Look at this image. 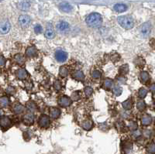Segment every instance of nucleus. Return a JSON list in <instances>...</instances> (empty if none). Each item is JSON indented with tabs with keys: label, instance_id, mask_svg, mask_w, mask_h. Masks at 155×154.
Returning a JSON list of instances; mask_svg holds the SVG:
<instances>
[{
	"label": "nucleus",
	"instance_id": "42",
	"mask_svg": "<svg viewBox=\"0 0 155 154\" xmlns=\"http://www.w3.org/2000/svg\"><path fill=\"white\" fill-rule=\"evenodd\" d=\"M116 81H117L118 84H125L126 81H127V78L124 76H119L117 78H116Z\"/></svg>",
	"mask_w": 155,
	"mask_h": 154
},
{
	"label": "nucleus",
	"instance_id": "29",
	"mask_svg": "<svg viewBox=\"0 0 155 154\" xmlns=\"http://www.w3.org/2000/svg\"><path fill=\"white\" fill-rule=\"evenodd\" d=\"M59 74L61 78H66L68 75V68L66 66H61L59 70Z\"/></svg>",
	"mask_w": 155,
	"mask_h": 154
},
{
	"label": "nucleus",
	"instance_id": "36",
	"mask_svg": "<svg viewBox=\"0 0 155 154\" xmlns=\"http://www.w3.org/2000/svg\"><path fill=\"white\" fill-rule=\"evenodd\" d=\"M127 126H128V129H129L130 131H135V130L137 129V123L136 122H133V121H131L128 123L127 125Z\"/></svg>",
	"mask_w": 155,
	"mask_h": 154
},
{
	"label": "nucleus",
	"instance_id": "50",
	"mask_svg": "<svg viewBox=\"0 0 155 154\" xmlns=\"http://www.w3.org/2000/svg\"><path fill=\"white\" fill-rule=\"evenodd\" d=\"M1 115H2V110L0 109V116H1Z\"/></svg>",
	"mask_w": 155,
	"mask_h": 154
},
{
	"label": "nucleus",
	"instance_id": "49",
	"mask_svg": "<svg viewBox=\"0 0 155 154\" xmlns=\"http://www.w3.org/2000/svg\"><path fill=\"white\" fill-rule=\"evenodd\" d=\"M151 46L155 50V39L151 41Z\"/></svg>",
	"mask_w": 155,
	"mask_h": 154
},
{
	"label": "nucleus",
	"instance_id": "5",
	"mask_svg": "<svg viewBox=\"0 0 155 154\" xmlns=\"http://www.w3.org/2000/svg\"><path fill=\"white\" fill-rule=\"evenodd\" d=\"M54 57H55V59H56L57 61L59 62V63H63V62L67 61V52L64 51V50H58L56 52H55Z\"/></svg>",
	"mask_w": 155,
	"mask_h": 154
},
{
	"label": "nucleus",
	"instance_id": "21",
	"mask_svg": "<svg viewBox=\"0 0 155 154\" xmlns=\"http://www.w3.org/2000/svg\"><path fill=\"white\" fill-rule=\"evenodd\" d=\"M112 85H113V81H112V79L106 78L103 84V87L105 90H109L112 88Z\"/></svg>",
	"mask_w": 155,
	"mask_h": 154
},
{
	"label": "nucleus",
	"instance_id": "10",
	"mask_svg": "<svg viewBox=\"0 0 155 154\" xmlns=\"http://www.w3.org/2000/svg\"><path fill=\"white\" fill-rule=\"evenodd\" d=\"M31 19L27 15H22L19 17V23L22 28H27L30 26Z\"/></svg>",
	"mask_w": 155,
	"mask_h": 154
},
{
	"label": "nucleus",
	"instance_id": "4",
	"mask_svg": "<svg viewBox=\"0 0 155 154\" xmlns=\"http://www.w3.org/2000/svg\"><path fill=\"white\" fill-rule=\"evenodd\" d=\"M58 105L62 107V108H67V107H69L70 105L72 103V101H71V98L66 96V95H63V96H61L59 99H58Z\"/></svg>",
	"mask_w": 155,
	"mask_h": 154
},
{
	"label": "nucleus",
	"instance_id": "38",
	"mask_svg": "<svg viewBox=\"0 0 155 154\" xmlns=\"http://www.w3.org/2000/svg\"><path fill=\"white\" fill-rule=\"evenodd\" d=\"M84 92L86 97H90L92 95V93H93V89L91 87H85L84 88Z\"/></svg>",
	"mask_w": 155,
	"mask_h": 154
},
{
	"label": "nucleus",
	"instance_id": "15",
	"mask_svg": "<svg viewBox=\"0 0 155 154\" xmlns=\"http://www.w3.org/2000/svg\"><path fill=\"white\" fill-rule=\"evenodd\" d=\"M82 127L85 131H90L93 128V122L91 119H86L82 123Z\"/></svg>",
	"mask_w": 155,
	"mask_h": 154
},
{
	"label": "nucleus",
	"instance_id": "37",
	"mask_svg": "<svg viewBox=\"0 0 155 154\" xmlns=\"http://www.w3.org/2000/svg\"><path fill=\"white\" fill-rule=\"evenodd\" d=\"M135 64L136 66H138V67H144V64H145V61H144V60L141 58H136V61H135Z\"/></svg>",
	"mask_w": 155,
	"mask_h": 154
},
{
	"label": "nucleus",
	"instance_id": "12",
	"mask_svg": "<svg viewBox=\"0 0 155 154\" xmlns=\"http://www.w3.org/2000/svg\"><path fill=\"white\" fill-rule=\"evenodd\" d=\"M50 115L53 119H57L61 116V111L59 108H56V107H51L50 108Z\"/></svg>",
	"mask_w": 155,
	"mask_h": 154
},
{
	"label": "nucleus",
	"instance_id": "41",
	"mask_svg": "<svg viewBox=\"0 0 155 154\" xmlns=\"http://www.w3.org/2000/svg\"><path fill=\"white\" fill-rule=\"evenodd\" d=\"M147 150L150 153H155V143H151L147 147Z\"/></svg>",
	"mask_w": 155,
	"mask_h": 154
},
{
	"label": "nucleus",
	"instance_id": "9",
	"mask_svg": "<svg viewBox=\"0 0 155 154\" xmlns=\"http://www.w3.org/2000/svg\"><path fill=\"white\" fill-rule=\"evenodd\" d=\"M12 122L10 119L7 116H2L0 117V126L2 129L6 130L11 127Z\"/></svg>",
	"mask_w": 155,
	"mask_h": 154
},
{
	"label": "nucleus",
	"instance_id": "35",
	"mask_svg": "<svg viewBox=\"0 0 155 154\" xmlns=\"http://www.w3.org/2000/svg\"><path fill=\"white\" fill-rule=\"evenodd\" d=\"M148 95V90L144 87H141L140 88V90L138 91V96L140 99H144Z\"/></svg>",
	"mask_w": 155,
	"mask_h": 154
},
{
	"label": "nucleus",
	"instance_id": "46",
	"mask_svg": "<svg viewBox=\"0 0 155 154\" xmlns=\"http://www.w3.org/2000/svg\"><path fill=\"white\" fill-rule=\"evenodd\" d=\"M120 57L119 55H118L117 54H114V55H112V57H111V60H112V62H116V61H118L119 60H120Z\"/></svg>",
	"mask_w": 155,
	"mask_h": 154
},
{
	"label": "nucleus",
	"instance_id": "6",
	"mask_svg": "<svg viewBox=\"0 0 155 154\" xmlns=\"http://www.w3.org/2000/svg\"><path fill=\"white\" fill-rule=\"evenodd\" d=\"M56 29L61 34H64V33H67V32L69 31L70 26L65 21H61V22H58V24H57Z\"/></svg>",
	"mask_w": 155,
	"mask_h": 154
},
{
	"label": "nucleus",
	"instance_id": "45",
	"mask_svg": "<svg viewBox=\"0 0 155 154\" xmlns=\"http://www.w3.org/2000/svg\"><path fill=\"white\" fill-rule=\"evenodd\" d=\"M140 136H141V132H140L139 130H135V131H133V133H132V136H133V138L136 139V138L140 137Z\"/></svg>",
	"mask_w": 155,
	"mask_h": 154
},
{
	"label": "nucleus",
	"instance_id": "51",
	"mask_svg": "<svg viewBox=\"0 0 155 154\" xmlns=\"http://www.w3.org/2000/svg\"><path fill=\"white\" fill-rule=\"evenodd\" d=\"M1 1H2V0H0V2H1Z\"/></svg>",
	"mask_w": 155,
	"mask_h": 154
},
{
	"label": "nucleus",
	"instance_id": "19",
	"mask_svg": "<svg viewBox=\"0 0 155 154\" xmlns=\"http://www.w3.org/2000/svg\"><path fill=\"white\" fill-rule=\"evenodd\" d=\"M152 123V118L149 115H144L141 117V123L144 126H148L149 125L151 124Z\"/></svg>",
	"mask_w": 155,
	"mask_h": 154
},
{
	"label": "nucleus",
	"instance_id": "28",
	"mask_svg": "<svg viewBox=\"0 0 155 154\" xmlns=\"http://www.w3.org/2000/svg\"><path fill=\"white\" fill-rule=\"evenodd\" d=\"M122 105H123L124 109L130 110L133 107V102H132V100H131L130 99H127V100L124 101V102L122 103Z\"/></svg>",
	"mask_w": 155,
	"mask_h": 154
},
{
	"label": "nucleus",
	"instance_id": "26",
	"mask_svg": "<svg viewBox=\"0 0 155 154\" xmlns=\"http://www.w3.org/2000/svg\"><path fill=\"white\" fill-rule=\"evenodd\" d=\"M10 105V99L6 96L0 97V106L2 108H6Z\"/></svg>",
	"mask_w": 155,
	"mask_h": 154
},
{
	"label": "nucleus",
	"instance_id": "20",
	"mask_svg": "<svg viewBox=\"0 0 155 154\" xmlns=\"http://www.w3.org/2000/svg\"><path fill=\"white\" fill-rule=\"evenodd\" d=\"M60 9L64 13H70L73 9L72 6L67 2H61L60 4Z\"/></svg>",
	"mask_w": 155,
	"mask_h": 154
},
{
	"label": "nucleus",
	"instance_id": "44",
	"mask_svg": "<svg viewBox=\"0 0 155 154\" xmlns=\"http://www.w3.org/2000/svg\"><path fill=\"white\" fill-rule=\"evenodd\" d=\"M6 93L7 94H9V95H14L16 93V89L15 87H8L7 89H6Z\"/></svg>",
	"mask_w": 155,
	"mask_h": 154
},
{
	"label": "nucleus",
	"instance_id": "17",
	"mask_svg": "<svg viewBox=\"0 0 155 154\" xmlns=\"http://www.w3.org/2000/svg\"><path fill=\"white\" fill-rule=\"evenodd\" d=\"M27 76H28V73L25 69L19 68L16 71V77L19 80H25L27 78Z\"/></svg>",
	"mask_w": 155,
	"mask_h": 154
},
{
	"label": "nucleus",
	"instance_id": "48",
	"mask_svg": "<svg viewBox=\"0 0 155 154\" xmlns=\"http://www.w3.org/2000/svg\"><path fill=\"white\" fill-rule=\"evenodd\" d=\"M150 90H151V91L153 94L155 95V84H151V85L150 86Z\"/></svg>",
	"mask_w": 155,
	"mask_h": 154
},
{
	"label": "nucleus",
	"instance_id": "33",
	"mask_svg": "<svg viewBox=\"0 0 155 154\" xmlns=\"http://www.w3.org/2000/svg\"><path fill=\"white\" fill-rule=\"evenodd\" d=\"M112 92L116 96H120L123 92V88L119 85L114 86V87L112 88Z\"/></svg>",
	"mask_w": 155,
	"mask_h": 154
},
{
	"label": "nucleus",
	"instance_id": "27",
	"mask_svg": "<svg viewBox=\"0 0 155 154\" xmlns=\"http://www.w3.org/2000/svg\"><path fill=\"white\" fill-rule=\"evenodd\" d=\"M128 72H129V65L128 64L122 65L119 69V73L121 76H125L126 74H128Z\"/></svg>",
	"mask_w": 155,
	"mask_h": 154
},
{
	"label": "nucleus",
	"instance_id": "14",
	"mask_svg": "<svg viewBox=\"0 0 155 154\" xmlns=\"http://www.w3.org/2000/svg\"><path fill=\"white\" fill-rule=\"evenodd\" d=\"M72 78L78 81H82L85 80V74L82 71H75L73 72Z\"/></svg>",
	"mask_w": 155,
	"mask_h": 154
},
{
	"label": "nucleus",
	"instance_id": "1",
	"mask_svg": "<svg viewBox=\"0 0 155 154\" xmlns=\"http://www.w3.org/2000/svg\"><path fill=\"white\" fill-rule=\"evenodd\" d=\"M86 23L88 26L92 28H97L102 25L103 18L99 13H92L87 16L85 19Z\"/></svg>",
	"mask_w": 155,
	"mask_h": 154
},
{
	"label": "nucleus",
	"instance_id": "34",
	"mask_svg": "<svg viewBox=\"0 0 155 154\" xmlns=\"http://www.w3.org/2000/svg\"><path fill=\"white\" fill-rule=\"evenodd\" d=\"M81 99V95H80V91H76L72 92L71 95V101H75V102H77V101L80 100Z\"/></svg>",
	"mask_w": 155,
	"mask_h": 154
},
{
	"label": "nucleus",
	"instance_id": "16",
	"mask_svg": "<svg viewBox=\"0 0 155 154\" xmlns=\"http://www.w3.org/2000/svg\"><path fill=\"white\" fill-rule=\"evenodd\" d=\"M13 111L15 114L22 113L24 111V106L22 105V104H20V103H19V102H16V103L13 105Z\"/></svg>",
	"mask_w": 155,
	"mask_h": 154
},
{
	"label": "nucleus",
	"instance_id": "18",
	"mask_svg": "<svg viewBox=\"0 0 155 154\" xmlns=\"http://www.w3.org/2000/svg\"><path fill=\"white\" fill-rule=\"evenodd\" d=\"M45 37L48 40H52L54 39V37H55V32L53 30V28L51 26H49L47 28V30L44 33Z\"/></svg>",
	"mask_w": 155,
	"mask_h": 154
},
{
	"label": "nucleus",
	"instance_id": "47",
	"mask_svg": "<svg viewBox=\"0 0 155 154\" xmlns=\"http://www.w3.org/2000/svg\"><path fill=\"white\" fill-rule=\"evenodd\" d=\"M6 62V58H4L2 55H0V66H4Z\"/></svg>",
	"mask_w": 155,
	"mask_h": 154
},
{
	"label": "nucleus",
	"instance_id": "24",
	"mask_svg": "<svg viewBox=\"0 0 155 154\" xmlns=\"http://www.w3.org/2000/svg\"><path fill=\"white\" fill-rule=\"evenodd\" d=\"M140 79L142 83H148L150 81V75L148 74V72H147V71H142L140 74Z\"/></svg>",
	"mask_w": 155,
	"mask_h": 154
},
{
	"label": "nucleus",
	"instance_id": "39",
	"mask_svg": "<svg viewBox=\"0 0 155 154\" xmlns=\"http://www.w3.org/2000/svg\"><path fill=\"white\" fill-rule=\"evenodd\" d=\"M92 77L94 79H99L102 77V73L98 70H95L92 72Z\"/></svg>",
	"mask_w": 155,
	"mask_h": 154
},
{
	"label": "nucleus",
	"instance_id": "13",
	"mask_svg": "<svg viewBox=\"0 0 155 154\" xmlns=\"http://www.w3.org/2000/svg\"><path fill=\"white\" fill-rule=\"evenodd\" d=\"M26 55L28 58H35L37 55V50L34 46H29L26 50Z\"/></svg>",
	"mask_w": 155,
	"mask_h": 154
},
{
	"label": "nucleus",
	"instance_id": "23",
	"mask_svg": "<svg viewBox=\"0 0 155 154\" xmlns=\"http://www.w3.org/2000/svg\"><path fill=\"white\" fill-rule=\"evenodd\" d=\"M18 6H19V9L22 10V11H26V10H28L30 9V3L28 1H26V0H23V1L19 2Z\"/></svg>",
	"mask_w": 155,
	"mask_h": 154
},
{
	"label": "nucleus",
	"instance_id": "8",
	"mask_svg": "<svg viewBox=\"0 0 155 154\" xmlns=\"http://www.w3.org/2000/svg\"><path fill=\"white\" fill-rule=\"evenodd\" d=\"M22 123L26 126H32L34 123V115L33 112H27L22 117Z\"/></svg>",
	"mask_w": 155,
	"mask_h": 154
},
{
	"label": "nucleus",
	"instance_id": "43",
	"mask_svg": "<svg viewBox=\"0 0 155 154\" xmlns=\"http://www.w3.org/2000/svg\"><path fill=\"white\" fill-rule=\"evenodd\" d=\"M43 30V28L40 24H37L35 26H34V32H35L37 34H40Z\"/></svg>",
	"mask_w": 155,
	"mask_h": 154
},
{
	"label": "nucleus",
	"instance_id": "31",
	"mask_svg": "<svg viewBox=\"0 0 155 154\" xmlns=\"http://www.w3.org/2000/svg\"><path fill=\"white\" fill-rule=\"evenodd\" d=\"M136 108L139 111H143L146 108V103L144 100H140L136 103Z\"/></svg>",
	"mask_w": 155,
	"mask_h": 154
},
{
	"label": "nucleus",
	"instance_id": "32",
	"mask_svg": "<svg viewBox=\"0 0 155 154\" xmlns=\"http://www.w3.org/2000/svg\"><path fill=\"white\" fill-rule=\"evenodd\" d=\"M26 107L30 112H34L37 110V105L34 102H28L26 103Z\"/></svg>",
	"mask_w": 155,
	"mask_h": 154
},
{
	"label": "nucleus",
	"instance_id": "25",
	"mask_svg": "<svg viewBox=\"0 0 155 154\" xmlns=\"http://www.w3.org/2000/svg\"><path fill=\"white\" fill-rule=\"evenodd\" d=\"M14 61H15L16 63L19 65H22L24 64L25 63V58L23 57V55L21 54H18L14 57Z\"/></svg>",
	"mask_w": 155,
	"mask_h": 154
},
{
	"label": "nucleus",
	"instance_id": "30",
	"mask_svg": "<svg viewBox=\"0 0 155 154\" xmlns=\"http://www.w3.org/2000/svg\"><path fill=\"white\" fill-rule=\"evenodd\" d=\"M123 149H124V151L126 153H130L131 152V150H132V144L130 142H127V143H124Z\"/></svg>",
	"mask_w": 155,
	"mask_h": 154
},
{
	"label": "nucleus",
	"instance_id": "3",
	"mask_svg": "<svg viewBox=\"0 0 155 154\" xmlns=\"http://www.w3.org/2000/svg\"><path fill=\"white\" fill-rule=\"evenodd\" d=\"M11 25L7 19L0 20V34H6L10 30Z\"/></svg>",
	"mask_w": 155,
	"mask_h": 154
},
{
	"label": "nucleus",
	"instance_id": "40",
	"mask_svg": "<svg viewBox=\"0 0 155 154\" xmlns=\"http://www.w3.org/2000/svg\"><path fill=\"white\" fill-rule=\"evenodd\" d=\"M54 89L56 90V91H60V90L62 88L61 82L58 80L55 81L54 82Z\"/></svg>",
	"mask_w": 155,
	"mask_h": 154
},
{
	"label": "nucleus",
	"instance_id": "2",
	"mask_svg": "<svg viewBox=\"0 0 155 154\" xmlns=\"http://www.w3.org/2000/svg\"><path fill=\"white\" fill-rule=\"evenodd\" d=\"M118 22L123 28L126 30H130L134 26V21L133 18L128 16L118 17Z\"/></svg>",
	"mask_w": 155,
	"mask_h": 154
},
{
	"label": "nucleus",
	"instance_id": "22",
	"mask_svg": "<svg viewBox=\"0 0 155 154\" xmlns=\"http://www.w3.org/2000/svg\"><path fill=\"white\" fill-rule=\"evenodd\" d=\"M114 10L117 13H124L127 10V6L124 4H116L113 7Z\"/></svg>",
	"mask_w": 155,
	"mask_h": 154
},
{
	"label": "nucleus",
	"instance_id": "11",
	"mask_svg": "<svg viewBox=\"0 0 155 154\" xmlns=\"http://www.w3.org/2000/svg\"><path fill=\"white\" fill-rule=\"evenodd\" d=\"M151 31V25L150 22H144L140 27V33L144 37H148Z\"/></svg>",
	"mask_w": 155,
	"mask_h": 154
},
{
	"label": "nucleus",
	"instance_id": "7",
	"mask_svg": "<svg viewBox=\"0 0 155 154\" xmlns=\"http://www.w3.org/2000/svg\"><path fill=\"white\" fill-rule=\"evenodd\" d=\"M50 123H51V121H50V118L48 117V115H41L40 116L39 120H38V124L42 128H47Z\"/></svg>",
	"mask_w": 155,
	"mask_h": 154
}]
</instances>
